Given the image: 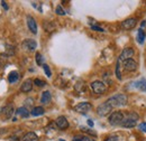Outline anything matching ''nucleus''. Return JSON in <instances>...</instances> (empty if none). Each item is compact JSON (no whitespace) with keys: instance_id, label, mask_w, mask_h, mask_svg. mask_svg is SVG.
I'll list each match as a JSON object with an SVG mask.
<instances>
[{"instance_id":"obj_25","label":"nucleus","mask_w":146,"mask_h":141,"mask_svg":"<svg viewBox=\"0 0 146 141\" xmlns=\"http://www.w3.org/2000/svg\"><path fill=\"white\" fill-rule=\"evenodd\" d=\"M33 82H34V84H35V85H37L38 88H43V86H45V85H46V83H45L44 81L39 80V78H35Z\"/></svg>"},{"instance_id":"obj_17","label":"nucleus","mask_w":146,"mask_h":141,"mask_svg":"<svg viewBox=\"0 0 146 141\" xmlns=\"http://www.w3.org/2000/svg\"><path fill=\"white\" fill-rule=\"evenodd\" d=\"M19 80V73L17 70H13V72H10L9 73V75H8V82L9 83H16L17 81Z\"/></svg>"},{"instance_id":"obj_7","label":"nucleus","mask_w":146,"mask_h":141,"mask_svg":"<svg viewBox=\"0 0 146 141\" xmlns=\"http://www.w3.org/2000/svg\"><path fill=\"white\" fill-rule=\"evenodd\" d=\"M92 109V105L91 103H89V102H81V103H79L78 105L74 106V110L76 111V112H79V113H81V114H86L88 111H90Z\"/></svg>"},{"instance_id":"obj_20","label":"nucleus","mask_w":146,"mask_h":141,"mask_svg":"<svg viewBox=\"0 0 146 141\" xmlns=\"http://www.w3.org/2000/svg\"><path fill=\"white\" fill-rule=\"evenodd\" d=\"M145 38H146V33L143 30V28H141L138 30V34H137V42L139 44H143L144 40H145Z\"/></svg>"},{"instance_id":"obj_9","label":"nucleus","mask_w":146,"mask_h":141,"mask_svg":"<svg viewBox=\"0 0 146 141\" xmlns=\"http://www.w3.org/2000/svg\"><path fill=\"white\" fill-rule=\"evenodd\" d=\"M124 67H125V70H127V72H135V70H137L138 65H137V62L135 59L129 58V59L124 62Z\"/></svg>"},{"instance_id":"obj_19","label":"nucleus","mask_w":146,"mask_h":141,"mask_svg":"<svg viewBox=\"0 0 146 141\" xmlns=\"http://www.w3.org/2000/svg\"><path fill=\"white\" fill-rule=\"evenodd\" d=\"M44 113H45V110L43 106H35L31 112V114L33 117H39V115H43Z\"/></svg>"},{"instance_id":"obj_27","label":"nucleus","mask_w":146,"mask_h":141,"mask_svg":"<svg viewBox=\"0 0 146 141\" xmlns=\"http://www.w3.org/2000/svg\"><path fill=\"white\" fill-rule=\"evenodd\" d=\"M55 13H56L58 16H64V15H65V11H64V9H63L61 6H57V7H56Z\"/></svg>"},{"instance_id":"obj_5","label":"nucleus","mask_w":146,"mask_h":141,"mask_svg":"<svg viewBox=\"0 0 146 141\" xmlns=\"http://www.w3.org/2000/svg\"><path fill=\"white\" fill-rule=\"evenodd\" d=\"M111 111H112V106L108 103V101L101 103L100 105L97 107V113H98V115H100V117H106V115H108Z\"/></svg>"},{"instance_id":"obj_4","label":"nucleus","mask_w":146,"mask_h":141,"mask_svg":"<svg viewBox=\"0 0 146 141\" xmlns=\"http://www.w3.org/2000/svg\"><path fill=\"white\" fill-rule=\"evenodd\" d=\"M15 113V109L11 104H8V105L3 106L0 111V118L3 119V120H9L10 118H13Z\"/></svg>"},{"instance_id":"obj_12","label":"nucleus","mask_w":146,"mask_h":141,"mask_svg":"<svg viewBox=\"0 0 146 141\" xmlns=\"http://www.w3.org/2000/svg\"><path fill=\"white\" fill-rule=\"evenodd\" d=\"M23 47L29 52H33L35 51L37 47V43L34 39H25L24 43H23Z\"/></svg>"},{"instance_id":"obj_24","label":"nucleus","mask_w":146,"mask_h":141,"mask_svg":"<svg viewBox=\"0 0 146 141\" xmlns=\"http://www.w3.org/2000/svg\"><path fill=\"white\" fill-rule=\"evenodd\" d=\"M116 76L118 80H121V73H120V61L118 59L117 61V64H116Z\"/></svg>"},{"instance_id":"obj_30","label":"nucleus","mask_w":146,"mask_h":141,"mask_svg":"<svg viewBox=\"0 0 146 141\" xmlns=\"http://www.w3.org/2000/svg\"><path fill=\"white\" fill-rule=\"evenodd\" d=\"M138 128H139V130H141V131H143V132H146V122H143V123H141Z\"/></svg>"},{"instance_id":"obj_29","label":"nucleus","mask_w":146,"mask_h":141,"mask_svg":"<svg viewBox=\"0 0 146 141\" xmlns=\"http://www.w3.org/2000/svg\"><path fill=\"white\" fill-rule=\"evenodd\" d=\"M105 141H120V139L117 136H111V137H108Z\"/></svg>"},{"instance_id":"obj_13","label":"nucleus","mask_w":146,"mask_h":141,"mask_svg":"<svg viewBox=\"0 0 146 141\" xmlns=\"http://www.w3.org/2000/svg\"><path fill=\"white\" fill-rule=\"evenodd\" d=\"M27 26H28V29H29L33 34H37L36 20L32 17V16H27Z\"/></svg>"},{"instance_id":"obj_22","label":"nucleus","mask_w":146,"mask_h":141,"mask_svg":"<svg viewBox=\"0 0 146 141\" xmlns=\"http://www.w3.org/2000/svg\"><path fill=\"white\" fill-rule=\"evenodd\" d=\"M73 141H94V139L89 136H76L73 138Z\"/></svg>"},{"instance_id":"obj_1","label":"nucleus","mask_w":146,"mask_h":141,"mask_svg":"<svg viewBox=\"0 0 146 141\" xmlns=\"http://www.w3.org/2000/svg\"><path fill=\"white\" fill-rule=\"evenodd\" d=\"M127 96L125 94H116L113 96H111L110 99H108V103L112 107L115 106H123L127 104Z\"/></svg>"},{"instance_id":"obj_8","label":"nucleus","mask_w":146,"mask_h":141,"mask_svg":"<svg viewBox=\"0 0 146 141\" xmlns=\"http://www.w3.org/2000/svg\"><path fill=\"white\" fill-rule=\"evenodd\" d=\"M134 54H135V51H134L131 47L124 48L118 59H119L120 62H121V61H123V62H125V61H127V59H129V58H131V57L134 56Z\"/></svg>"},{"instance_id":"obj_16","label":"nucleus","mask_w":146,"mask_h":141,"mask_svg":"<svg viewBox=\"0 0 146 141\" xmlns=\"http://www.w3.org/2000/svg\"><path fill=\"white\" fill-rule=\"evenodd\" d=\"M51 99H52L51 93H50L48 91H45V92H43V93H42L40 103H43V104H48V103H50V101H51Z\"/></svg>"},{"instance_id":"obj_15","label":"nucleus","mask_w":146,"mask_h":141,"mask_svg":"<svg viewBox=\"0 0 146 141\" xmlns=\"http://www.w3.org/2000/svg\"><path fill=\"white\" fill-rule=\"evenodd\" d=\"M16 114L20 117V118H28L29 117V111L25 107V106H21V107H18L17 110H16Z\"/></svg>"},{"instance_id":"obj_18","label":"nucleus","mask_w":146,"mask_h":141,"mask_svg":"<svg viewBox=\"0 0 146 141\" xmlns=\"http://www.w3.org/2000/svg\"><path fill=\"white\" fill-rule=\"evenodd\" d=\"M23 141H38V137L35 132H27L23 137Z\"/></svg>"},{"instance_id":"obj_34","label":"nucleus","mask_w":146,"mask_h":141,"mask_svg":"<svg viewBox=\"0 0 146 141\" xmlns=\"http://www.w3.org/2000/svg\"><path fill=\"white\" fill-rule=\"evenodd\" d=\"M57 141H65V140H63V139H58Z\"/></svg>"},{"instance_id":"obj_11","label":"nucleus","mask_w":146,"mask_h":141,"mask_svg":"<svg viewBox=\"0 0 146 141\" xmlns=\"http://www.w3.org/2000/svg\"><path fill=\"white\" fill-rule=\"evenodd\" d=\"M55 124H56V127H57L58 129H61V130H65V129L69 128V121H68L66 118L63 117V115L58 117V118L55 120Z\"/></svg>"},{"instance_id":"obj_23","label":"nucleus","mask_w":146,"mask_h":141,"mask_svg":"<svg viewBox=\"0 0 146 141\" xmlns=\"http://www.w3.org/2000/svg\"><path fill=\"white\" fill-rule=\"evenodd\" d=\"M36 64L39 66H43L45 63H44V57L40 53H36Z\"/></svg>"},{"instance_id":"obj_21","label":"nucleus","mask_w":146,"mask_h":141,"mask_svg":"<svg viewBox=\"0 0 146 141\" xmlns=\"http://www.w3.org/2000/svg\"><path fill=\"white\" fill-rule=\"evenodd\" d=\"M135 86L138 88V90H141V91H146V80L145 78L139 80L138 82L135 83Z\"/></svg>"},{"instance_id":"obj_28","label":"nucleus","mask_w":146,"mask_h":141,"mask_svg":"<svg viewBox=\"0 0 146 141\" xmlns=\"http://www.w3.org/2000/svg\"><path fill=\"white\" fill-rule=\"evenodd\" d=\"M91 29L97 30V32H100V33H104V32H105L104 28H101V27H99V26H97V25H91Z\"/></svg>"},{"instance_id":"obj_3","label":"nucleus","mask_w":146,"mask_h":141,"mask_svg":"<svg viewBox=\"0 0 146 141\" xmlns=\"http://www.w3.org/2000/svg\"><path fill=\"white\" fill-rule=\"evenodd\" d=\"M124 120V113L121 111H115L109 115V123L111 125H119Z\"/></svg>"},{"instance_id":"obj_33","label":"nucleus","mask_w":146,"mask_h":141,"mask_svg":"<svg viewBox=\"0 0 146 141\" xmlns=\"http://www.w3.org/2000/svg\"><path fill=\"white\" fill-rule=\"evenodd\" d=\"M88 124H89L90 127H93V122H92L91 120H88Z\"/></svg>"},{"instance_id":"obj_14","label":"nucleus","mask_w":146,"mask_h":141,"mask_svg":"<svg viewBox=\"0 0 146 141\" xmlns=\"http://www.w3.org/2000/svg\"><path fill=\"white\" fill-rule=\"evenodd\" d=\"M33 84H34V82H33L32 80H26V81L21 84L20 91L24 92V93H28V92H31L32 88H33Z\"/></svg>"},{"instance_id":"obj_6","label":"nucleus","mask_w":146,"mask_h":141,"mask_svg":"<svg viewBox=\"0 0 146 141\" xmlns=\"http://www.w3.org/2000/svg\"><path fill=\"white\" fill-rule=\"evenodd\" d=\"M91 88L92 91L96 93V94H104L106 92V84L101 81H94L91 83Z\"/></svg>"},{"instance_id":"obj_26","label":"nucleus","mask_w":146,"mask_h":141,"mask_svg":"<svg viewBox=\"0 0 146 141\" xmlns=\"http://www.w3.org/2000/svg\"><path fill=\"white\" fill-rule=\"evenodd\" d=\"M43 69H44V72H45V74H46L47 77H51V76H52V72L50 70V66H48V65L44 64V65H43Z\"/></svg>"},{"instance_id":"obj_32","label":"nucleus","mask_w":146,"mask_h":141,"mask_svg":"<svg viewBox=\"0 0 146 141\" xmlns=\"http://www.w3.org/2000/svg\"><path fill=\"white\" fill-rule=\"evenodd\" d=\"M1 3H2V6H3V7H5V8H6V9H8V7H7V3H6V2H5V1H2V2H1Z\"/></svg>"},{"instance_id":"obj_31","label":"nucleus","mask_w":146,"mask_h":141,"mask_svg":"<svg viewBox=\"0 0 146 141\" xmlns=\"http://www.w3.org/2000/svg\"><path fill=\"white\" fill-rule=\"evenodd\" d=\"M10 141H19V138L17 137V136H13L11 139H10Z\"/></svg>"},{"instance_id":"obj_2","label":"nucleus","mask_w":146,"mask_h":141,"mask_svg":"<svg viewBox=\"0 0 146 141\" xmlns=\"http://www.w3.org/2000/svg\"><path fill=\"white\" fill-rule=\"evenodd\" d=\"M137 119H138V115L137 114H135L133 112H129L127 118L123 120L121 125L124 128H134V127L137 125Z\"/></svg>"},{"instance_id":"obj_10","label":"nucleus","mask_w":146,"mask_h":141,"mask_svg":"<svg viewBox=\"0 0 146 141\" xmlns=\"http://www.w3.org/2000/svg\"><path fill=\"white\" fill-rule=\"evenodd\" d=\"M136 24H137L136 18H127L121 22V27L126 30H130L136 26Z\"/></svg>"}]
</instances>
